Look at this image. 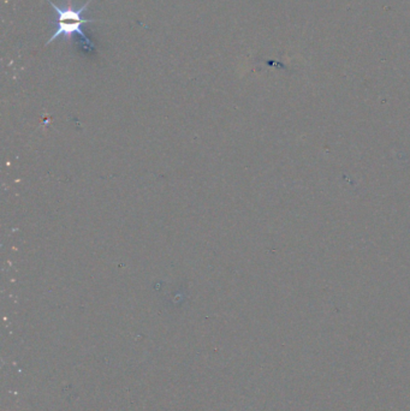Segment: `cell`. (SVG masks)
<instances>
[{
  "label": "cell",
  "instance_id": "6da1fadb",
  "mask_svg": "<svg viewBox=\"0 0 410 411\" xmlns=\"http://www.w3.org/2000/svg\"><path fill=\"white\" fill-rule=\"evenodd\" d=\"M46 2H47L48 4H51L52 9H53V11L55 12V18L53 22L55 26V32L53 35H52V38L46 42V45L52 43L59 38H64L69 41L75 34H77V35L81 36L83 48L92 51V49L94 48V43L86 36V34L83 33L81 27L83 24L98 22L97 20H86V18H82L83 11L88 8V5L91 4L93 0H88L87 3H85V4L78 9L73 8L71 4V0H69L67 4L64 6L55 5L54 3L51 2V0H46Z\"/></svg>",
  "mask_w": 410,
  "mask_h": 411
}]
</instances>
